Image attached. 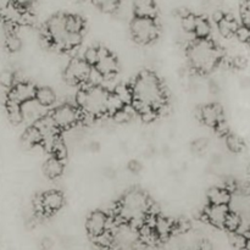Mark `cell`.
Masks as SVG:
<instances>
[{"label":"cell","instance_id":"cell-12","mask_svg":"<svg viewBox=\"0 0 250 250\" xmlns=\"http://www.w3.org/2000/svg\"><path fill=\"white\" fill-rule=\"evenodd\" d=\"M198 117L207 126L215 128V126L224 120V111H222V107L220 105L209 104L200 107L199 111H198Z\"/></svg>","mask_w":250,"mask_h":250},{"label":"cell","instance_id":"cell-16","mask_svg":"<svg viewBox=\"0 0 250 250\" xmlns=\"http://www.w3.org/2000/svg\"><path fill=\"white\" fill-rule=\"evenodd\" d=\"M232 200V193L224 187H212L208 192L210 205H229Z\"/></svg>","mask_w":250,"mask_h":250},{"label":"cell","instance_id":"cell-30","mask_svg":"<svg viewBox=\"0 0 250 250\" xmlns=\"http://www.w3.org/2000/svg\"><path fill=\"white\" fill-rule=\"evenodd\" d=\"M226 146L232 153L236 154L242 153V151L244 150V148H246V143H244V141L242 139V137L232 133H229V136L226 137Z\"/></svg>","mask_w":250,"mask_h":250},{"label":"cell","instance_id":"cell-26","mask_svg":"<svg viewBox=\"0 0 250 250\" xmlns=\"http://www.w3.org/2000/svg\"><path fill=\"white\" fill-rule=\"evenodd\" d=\"M125 106L126 105L124 104V102L114 92L109 93V97H107L106 100V115L114 116L116 112L121 111Z\"/></svg>","mask_w":250,"mask_h":250},{"label":"cell","instance_id":"cell-24","mask_svg":"<svg viewBox=\"0 0 250 250\" xmlns=\"http://www.w3.org/2000/svg\"><path fill=\"white\" fill-rule=\"evenodd\" d=\"M66 28L70 33L82 34L83 28H84V21L78 15L66 14Z\"/></svg>","mask_w":250,"mask_h":250},{"label":"cell","instance_id":"cell-7","mask_svg":"<svg viewBox=\"0 0 250 250\" xmlns=\"http://www.w3.org/2000/svg\"><path fill=\"white\" fill-rule=\"evenodd\" d=\"M50 115L59 129L70 128L81 120V114L78 110L70 104H63L56 107Z\"/></svg>","mask_w":250,"mask_h":250},{"label":"cell","instance_id":"cell-49","mask_svg":"<svg viewBox=\"0 0 250 250\" xmlns=\"http://www.w3.org/2000/svg\"><path fill=\"white\" fill-rule=\"evenodd\" d=\"M246 250H250V238L248 239V242H247V247H246Z\"/></svg>","mask_w":250,"mask_h":250},{"label":"cell","instance_id":"cell-5","mask_svg":"<svg viewBox=\"0 0 250 250\" xmlns=\"http://www.w3.org/2000/svg\"><path fill=\"white\" fill-rule=\"evenodd\" d=\"M132 38L142 45L150 44L159 36V26L155 19L148 17H134L131 21Z\"/></svg>","mask_w":250,"mask_h":250},{"label":"cell","instance_id":"cell-51","mask_svg":"<svg viewBox=\"0 0 250 250\" xmlns=\"http://www.w3.org/2000/svg\"><path fill=\"white\" fill-rule=\"evenodd\" d=\"M77 1H84V0H77Z\"/></svg>","mask_w":250,"mask_h":250},{"label":"cell","instance_id":"cell-23","mask_svg":"<svg viewBox=\"0 0 250 250\" xmlns=\"http://www.w3.org/2000/svg\"><path fill=\"white\" fill-rule=\"evenodd\" d=\"M210 33H211V24L209 20L204 16H197V22H195L194 37L197 39H208Z\"/></svg>","mask_w":250,"mask_h":250},{"label":"cell","instance_id":"cell-3","mask_svg":"<svg viewBox=\"0 0 250 250\" xmlns=\"http://www.w3.org/2000/svg\"><path fill=\"white\" fill-rule=\"evenodd\" d=\"M151 202L148 195L139 189L129 190L116 208V214L122 217L127 225L134 220H144L149 214L151 208Z\"/></svg>","mask_w":250,"mask_h":250},{"label":"cell","instance_id":"cell-42","mask_svg":"<svg viewBox=\"0 0 250 250\" xmlns=\"http://www.w3.org/2000/svg\"><path fill=\"white\" fill-rule=\"evenodd\" d=\"M247 65H248V60H247V58H244V56L242 55L234 56V58L231 60V66H233V67L236 68H239V70L246 68Z\"/></svg>","mask_w":250,"mask_h":250},{"label":"cell","instance_id":"cell-8","mask_svg":"<svg viewBox=\"0 0 250 250\" xmlns=\"http://www.w3.org/2000/svg\"><path fill=\"white\" fill-rule=\"evenodd\" d=\"M36 90L37 87H34L31 83L17 82L16 84L9 90L7 100L22 105L23 103L34 99V97H36Z\"/></svg>","mask_w":250,"mask_h":250},{"label":"cell","instance_id":"cell-46","mask_svg":"<svg viewBox=\"0 0 250 250\" xmlns=\"http://www.w3.org/2000/svg\"><path fill=\"white\" fill-rule=\"evenodd\" d=\"M53 241H51L50 238H44L43 241H42V248L44 250H49L53 247Z\"/></svg>","mask_w":250,"mask_h":250},{"label":"cell","instance_id":"cell-41","mask_svg":"<svg viewBox=\"0 0 250 250\" xmlns=\"http://www.w3.org/2000/svg\"><path fill=\"white\" fill-rule=\"evenodd\" d=\"M158 115H159V112L156 111V110L148 109V110H146V111L142 112L141 117H142V120L146 122V124H150V122L155 121V119H156V116H158Z\"/></svg>","mask_w":250,"mask_h":250},{"label":"cell","instance_id":"cell-43","mask_svg":"<svg viewBox=\"0 0 250 250\" xmlns=\"http://www.w3.org/2000/svg\"><path fill=\"white\" fill-rule=\"evenodd\" d=\"M215 131H216L217 134H220V136H229V125H227V122L225 121V120H222V121H220L219 124L215 126Z\"/></svg>","mask_w":250,"mask_h":250},{"label":"cell","instance_id":"cell-45","mask_svg":"<svg viewBox=\"0 0 250 250\" xmlns=\"http://www.w3.org/2000/svg\"><path fill=\"white\" fill-rule=\"evenodd\" d=\"M198 249L199 250H214V246H212L211 242L208 241V239H203V241L199 243V246H198Z\"/></svg>","mask_w":250,"mask_h":250},{"label":"cell","instance_id":"cell-38","mask_svg":"<svg viewBox=\"0 0 250 250\" xmlns=\"http://www.w3.org/2000/svg\"><path fill=\"white\" fill-rule=\"evenodd\" d=\"M242 26L250 29V0H243L241 4Z\"/></svg>","mask_w":250,"mask_h":250},{"label":"cell","instance_id":"cell-15","mask_svg":"<svg viewBox=\"0 0 250 250\" xmlns=\"http://www.w3.org/2000/svg\"><path fill=\"white\" fill-rule=\"evenodd\" d=\"M134 17H148L155 19L158 14L155 0H134L133 1Z\"/></svg>","mask_w":250,"mask_h":250},{"label":"cell","instance_id":"cell-37","mask_svg":"<svg viewBox=\"0 0 250 250\" xmlns=\"http://www.w3.org/2000/svg\"><path fill=\"white\" fill-rule=\"evenodd\" d=\"M93 239H94V242L97 243V246H99L100 248H104V249L109 248L110 246H112V244H114V234L110 233V232H107V231H105L104 233L100 234V236H98V237H95V238H93Z\"/></svg>","mask_w":250,"mask_h":250},{"label":"cell","instance_id":"cell-33","mask_svg":"<svg viewBox=\"0 0 250 250\" xmlns=\"http://www.w3.org/2000/svg\"><path fill=\"white\" fill-rule=\"evenodd\" d=\"M229 243L232 244V247L238 250L246 249L247 242H248V238H247L244 234L239 233V232H229Z\"/></svg>","mask_w":250,"mask_h":250},{"label":"cell","instance_id":"cell-4","mask_svg":"<svg viewBox=\"0 0 250 250\" xmlns=\"http://www.w3.org/2000/svg\"><path fill=\"white\" fill-rule=\"evenodd\" d=\"M109 93L110 90L102 85H88L87 88H81L76 94V104L81 111L92 115L95 119L104 116L106 115V100Z\"/></svg>","mask_w":250,"mask_h":250},{"label":"cell","instance_id":"cell-47","mask_svg":"<svg viewBox=\"0 0 250 250\" xmlns=\"http://www.w3.org/2000/svg\"><path fill=\"white\" fill-rule=\"evenodd\" d=\"M225 15L226 14H224L222 11H216V12H214V15H212V19H214V21L216 22V23H219V22L224 19Z\"/></svg>","mask_w":250,"mask_h":250},{"label":"cell","instance_id":"cell-9","mask_svg":"<svg viewBox=\"0 0 250 250\" xmlns=\"http://www.w3.org/2000/svg\"><path fill=\"white\" fill-rule=\"evenodd\" d=\"M95 68L105 78H110L114 77L119 71V62H117V59L106 48L100 46V58L95 65Z\"/></svg>","mask_w":250,"mask_h":250},{"label":"cell","instance_id":"cell-52","mask_svg":"<svg viewBox=\"0 0 250 250\" xmlns=\"http://www.w3.org/2000/svg\"><path fill=\"white\" fill-rule=\"evenodd\" d=\"M249 234H250V225H249Z\"/></svg>","mask_w":250,"mask_h":250},{"label":"cell","instance_id":"cell-2","mask_svg":"<svg viewBox=\"0 0 250 250\" xmlns=\"http://www.w3.org/2000/svg\"><path fill=\"white\" fill-rule=\"evenodd\" d=\"M190 63L199 72L208 73L224 58V51L209 39H195L188 49Z\"/></svg>","mask_w":250,"mask_h":250},{"label":"cell","instance_id":"cell-28","mask_svg":"<svg viewBox=\"0 0 250 250\" xmlns=\"http://www.w3.org/2000/svg\"><path fill=\"white\" fill-rule=\"evenodd\" d=\"M112 92L124 102L125 105H132V103H133V90L129 85L117 84Z\"/></svg>","mask_w":250,"mask_h":250},{"label":"cell","instance_id":"cell-48","mask_svg":"<svg viewBox=\"0 0 250 250\" xmlns=\"http://www.w3.org/2000/svg\"><path fill=\"white\" fill-rule=\"evenodd\" d=\"M105 250H121V249H120L119 246H115V244H112V246H110L109 248H106Z\"/></svg>","mask_w":250,"mask_h":250},{"label":"cell","instance_id":"cell-1","mask_svg":"<svg viewBox=\"0 0 250 250\" xmlns=\"http://www.w3.org/2000/svg\"><path fill=\"white\" fill-rule=\"evenodd\" d=\"M133 103L132 106L139 115L148 109L156 111L166 104L165 90H164L159 78L150 71H143L136 77L133 84Z\"/></svg>","mask_w":250,"mask_h":250},{"label":"cell","instance_id":"cell-39","mask_svg":"<svg viewBox=\"0 0 250 250\" xmlns=\"http://www.w3.org/2000/svg\"><path fill=\"white\" fill-rule=\"evenodd\" d=\"M236 37H237V39L241 42V43L248 44L249 39H250V29L247 28V27H244V26H239L238 31H237V33H236Z\"/></svg>","mask_w":250,"mask_h":250},{"label":"cell","instance_id":"cell-11","mask_svg":"<svg viewBox=\"0 0 250 250\" xmlns=\"http://www.w3.org/2000/svg\"><path fill=\"white\" fill-rule=\"evenodd\" d=\"M106 224H107V214L104 211H93L92 214L88 216L87 222H85V229L87 232L95 238V237L100 236L106 231Z\"/></svg>","mask_w":250,"mask_h":250},{"label":"cell","instance_id":"cell-6","mask_svg":"<svg viewBox=\"0 0 250 250\" xmlns=\"http://www.w3.org/2000/svg\"><path fill=\"white\" fill-rule=\"evenodd\" d=\"M92 66L88 65L82 58H72L67 62L63 72L66 83L70 85H77L81 83H88Z\"/></svg>","mask_w":250,"mask_h":250},{"label":"cell","instance_id":"cell-27","mask_svg":"<svg viewBox=\"0 0 250 250\" xmlns=\"http://www.w3.org/2000/svg\"><path fill=\"white\" fill-rule=\"evenodd\" d=\"M90 1L105 14H114L121 4V0H90Z\"/></svg>","mask_w":250,"mask_h":250},{"label":"cell","instance_id":"cell-44","mask_svg":"<svg viewBox=\"0 0 250 250\" xmlns=\"http://www.w3.org/2000/svg\"><path fill=\"white\" fill-rule=\"evenodd\" d=\"M128 168H129V171H131L132 173H138L139 171L142 170V165H141V163H139V161L133 160V161H131V163H129Z\"/></svg>","mask_w":250,"mask_h":250},{"label":"cell","instance_id":"cell-19","mask_svg":"<svg viewBox=\"0 0 250 250\" xmlns=\"http://www.w3.org/2000/svg\"><path fill=\"white\" fill-rule=\"evenodd\" d=\"M154 229H155L159 238L166 239L173 233V231H175V222H173L171 219H168V217L158 215V216H156Z\"/></svg>","mask_w":250,"mask_h":250},{"label":"cell","instance_id":"cell-50","mask_svg":"<svg viewBox=\"0 0 250 250\" xmlns=\"http://www.w3.org/2000/svg\"><path fill=\"white\" fill-rule=\"evenodd\" d=\"M248 173H249V176H250V166H249V168H248Z\"/></svg>","mask_w":250,"mask_h":250},{"label":"cell","instance_id":"cell-36","mask_svg":"<svg viewBox=\"0 0 250 250\" xmlns=\"http://www.w3.org/2000/svg\"><path fill=\"white\" fill-rule=\"evenodd\" d=\"M181 22H182V28L185 29L186 33H189L194 36V29H195V22H197V15L192 14L190 12L189 15H187L186 17L181 19Z\"/></svg>","mask_w":250,"mask_h":250},{"label":"cell","instance_id":"cell-31","mask_svg":"<svg viewBox=\"0 0 250 250\" xmlns=\"http://www.w3.org/2000/svg\"><path fill=\"white\" fill-rule=\"evenodd\" d=\"M5 46L10 53H17L22 48V39L16 32H7L6 38H5Z\"/></svg>","mask_w":250,"mask_h":250},{"label":"cell","instance_id":"cell-14","mask_svg":"<svg viewBox=\"0 0 250 250\" xmlns=\"http://www.w3.org/2000/svg\"><path fill=\"white\" fill-rule=\"evenodd\" d=\"M42 199H43L44 211L48 215L59 211L65 203L62 193L59 192V190H49V192L44 193V194H42Z\"/></svg>","mask_w":250,"mask_h":250},{"label":"cell","instance_id":"cell-29","mask_svg":"<svg viewBox=\"0 0 250 250\" xmlns=\"http://www.w3.org/2000/svg\"><path fill=\"white\" fill-rule=\"evenodd\" d=\"M242 224H243V219L241 215L236 211H229L226 217V221H225V229L229 232H238Z\"/></svg>","mask_w":250,"mask_h":250},{"label":"cell","instance_id":"cell-17","mask_svg":"<svg viewBox=\"0 0 250 250\" xmlns=\"http://www.w3.org/2000/svg\"><path fill=\"white\" fill-rule=\"evenodd\" d=\"M217 28H219L220 34L224 38H232L233 36H236L237 31L239 28V23L234 19V16L226 14L224 19L217 23Z\"/></svg>","mask_w":250,"mask_h":250},{"label":"cell","instance_id":"cell-22","mask_svg":"<svg viewBox=\"0 0 250 250\" xmlns=\"http://www.w3.org/2000/svg\"><path fill=\"white\" fill-rule=\"evenodd\" d=\"M6 112H7V117H9V121L11 122L12 125H15V126H19V125H21L22 122H24L23 114H22V107L21 105L17 104V103L7 100Z\"/></svg>","mask_w":250,"mask_h":250},{"label":"cell","instance_id":"cell-20","mask_svg":"<svg viewBox=\"0 0 250 250\" xmlns=\"http://www.w3.org/2000/svg\"><path fill=\"white\" fill-rule=\"evenodd\" d=\"M21 142L27 148H33V146H41L43 143V137H42L39 129L33 125V126H29L28 128H26V131L22 134Z\"/></svg>","mask_w":250,"mask_h":250},{"label":"cell","instance_id":"cell-34","mask_svg":"<svg viewBox=\"0 0 250 250\" xmlns=\"http://www.w3.org/2000/svg\"><path fill=\"white\" fill-rule=\"evenodd\" d=\"M51 153L54 154V156L59 158L60 160H65V158L67 156V146H66L65 142L58 137L56 141L54 142L53 144V148H51Z\"/></svg>","mask_w":250,"mask_h":250},{"label":"cell","instance_id":"cell-10","mask_svg":"<svg viewBox=\"0 0 250 250\" xmlns=\"http://www.w3.org/2000/svg\"><path fill=\"white\" fill-rule=\"evenodd\" d=\"M229 205H208L204 211V217L207 222L211 224L216 229H225V221L229 214Z\"/></svg>","mask_w":250,"mask_h":250},{"label":"cell","instance_id":"cell-18","mask_svg":"<svg viewBox=\"0 0 250 250\" xmlns=\"http://www.w3.org/2000/svg\"><path fill=\"white\" fill-rule=\"evenodd\" d=\"M43 172L50 180H55V178L60 177L63 172V161L60 160L56 156H50L48 160L44 163Z\"/></svg>","mask_w":250,"mask_h":250},{"label":"cell","instance_id":"cell-40","mask_svg":"<svg viewBox=\"0 0 250 250\" xmlns=\"http://www.w3.org/2000/svg\"><path fill=\"white\" fill-rule=\"evenodd\" d=\"M208 146H209V141L202 137V138H198L193 142V150L195 153H203L208 148Z\"/></svg>","mask_w":250,"mask_h":250},{"label":"cell","instance_id":"cell-32","mask_svg":"<svg viewBox=\"0 0 250 250\" xmlns=\"http://www.w3.org/2000/svg\"><path fill=\"white\" fill-rule=\"evenodd\" d=\"M100 58V46H88L83 53L82 59L92 67H95Z\"/></svg>","mask_w":250,"mask_h":250},{"label":"cell","instance_id":"cell-21","mask_svg":"<svg viewBox=\"0 0 250 250\" xmlns=\"http://www.w3.org/2000/svg\"><path fill=\"white\" fill-rule=\"evenodd\" d=\"M34 99L44 107H49L51 105L55 104L56 102V94L50 87H39L36 90V97Z\"/></svg>","mask_w":250,"mask_h":250},{"label":"cell","instance_id":"cell-25","mask_svg":"<svg viewBox=\"0 0 250 250\" xmlns=\"http://www.w3.org/2000/svg\"><path fill=\"white\" fill-rule=\"evenodd\" d=\"M138 232H139V239H141L146 247L155 246L156 242L160 239L158 234H156L155 229H154L153 227L148 226V225H144Z\"/></svg>","mask_w":250,"mask_h":250},{"label":"cell","instance_id":"cell-35","mask_svg":"<svg viewBox=\"0 0 250 250\" xmlns=\"http://www.w3.org/2000/svg\"><path fill=\"white\" fill-rule=\"evenodd\" d=\"M16 80H15V73L10 70H4L0 72V85L6 89H11L15 84H16Z\"/></svg>","mask_w":250,"mask_h":250},{"label":"cell","instance_id":"cell-13","mask_svg":"<svg viewBox=\"0 0 250 250\" xmlns=\"http://www.w3.org/2000/svg\"><path fill=\"white\" fill-rule=\"evenodd\" d=\"M22 107V114H23V120L26 122H29L33 126L36 122H38L39 120L43 116H45V112H44V109L45 107L42 106L36 99H32L29 102L23 103L21 105Z\"/></svg>","mask_w":250,"mask_h":250}]
</instances>
